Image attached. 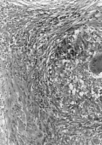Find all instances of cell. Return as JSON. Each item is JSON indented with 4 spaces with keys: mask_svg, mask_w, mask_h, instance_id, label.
<instances>
[{
    "mask_svg": "<svg viewBox=\"0 0 102 145\" xmlns=\"http://www.w3.org/2000/svg\"><path fill=\"white\" fill-rule=\"evenodd\" d=\"M90 68L93 73L102 75V54L97 55L91 61Z\"/></svg>",
    "mask_w": 102,
    "mask_h": 145,
    "instance_id": "cell-1",
    "label": "cell"
}]
</instances>
